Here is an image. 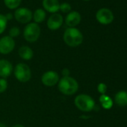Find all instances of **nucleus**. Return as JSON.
I'll return each instance as SVG.
<instances>
[{"instance_id": "obj_1", "label": "nucleus", "mask_w": 127, "mask_h": 127, "mask_svg": "<svg viewBox=\"0 0 127 127\" xmlns=\"http://www.w3.org/2000/svg\"><path fill=\"white\" fill-rule=\"evenodd\" d=\"M59 91L66 96H72L79 90L78 82L71 76L62 77L58 83Z\"/></svg>"}, {"instance_id": "obj_2", "label": "nucleus", "mask_w": 127, "mask_h": 127, "mask_svg": "<svg viewBox=\"0 0 127 127\" xmlns=\"http://www.w3.org/2000/svg\"><path fill=\"white\" fill-rule=\"evenodd\" d=\"M64 41L70 47H76L83 42L82 32L76 28H68L64 33Z\"/></svg>"}, {"instance_id": "obj_3", "label": "nucleus", "mask_w": 127, "mask_h": 127, "mask_svg": "<svg viewBox=\"0 0 127 127\" xmlns=\"http://www.w3.org/2000/svg\"><path fill=\"white\" fill-rule=\"evenodd\" d=\"M74 103L79 110L84 112L91 111L95 108V101L94 99L85 94L78 95L74 99Z\"/></svg>"}, {"instance_id": "obj_4", "label": "nucleus", "mask_w": 127, "mask_h": 127, "mask_svg": "<svg viewBox=\"0 0 127 127\" xmlns=\"http://www.w3.org/2000/svg\"><path fill=\"white\" fill-rule=\"evenodd\" d=\"M15 78L20 82H27L32 78V70L28 64L25 63H19L14 69Z\"/></svg>"}, {"instance_id": "obj_5", "label": "nucleus", "mask_w": 127, "mask_h": 127, "mask_svg": "<svg viewBox=\"0 0 127 127\" xmlns=\"http://www.w3.org/2000/svg\"><path fill=\"white\" fill-rule=\"evenodd\" d=\"M40 35V28L35 23H29L24 29L23 36L26 41L29 43L36 42Z\"/></svg>"}, {"instance_id": "obj_6", "label": "nucleus", "mask_w": 127, "mask_h": 127, "mask_svg": "<svg viewBox=\"0 0 127 127\" xmlns=\"http://www.w3.org/2000/svg\"><path fill=\"white\" fill-rule=\"evenodd\" d=\"M60 80L59 75L57 72L53 70H48L45 72L41 76V82L46 87H53L58 83Z\"/></svg>"}, {"instance_id": "obj_7", "label": "nucleus", "mask_w": 127, "mask_h": 127, "mask_svg": "<svg viewBox=\"0 0 127 127\" xmlns=\"http://www.w3.org/2000/svg\"><path fill=\"white\" fill-rule=\"evenodd\" d=\"M15 47V41L10 36H4L0 38V53L8 55L11 53Z\"/></svg>"}, {"instance_id": "obj_8", "label": "nucleus", "mask_w": 127, "mask_h": 127, "mask_svg": "<svg viewBox=\"0 0 127 127\" xmlns=\"http://www.w3.org/2000/svg\"><path fill=\"white\" fill-rule=\"evenodd\" d=\"M96 18L97 21L102 25H108L111 23L114 20V14L111 10L108 8H101L96 14Z\"/></svg>"}, {"instance_id": "obj_9", "label": "nucleus", "mask_w": 127, "mask_h": 127, "mask_svg": "<svg viewBox=\"0 0 127 127\" xmlns=\"http://www.w3.org/2000/svg\"><path fill=\"white\" fill-rule=\"evenodd\" d=\"M32 13L27 8H20L15 11L14 17L21 23H28L32 19Z\"/></svg>"}, {"instance_id": "obj_10", "label": "nucleus", "mask_w": 127, "mask_h": 127, "mask_svg": "<svg viewBox=\"0 0 127 127\" xmlns=\"http://www.w3.org/2000/svg\"><path fill=\"white\" fill-rule=\"evenodd\" d=\"M13 70V65L9 61L6 59L0 60V78L7 79L12 74Z\"/></svg>"}, {"instance_id": "obj_11", "label": "nucleus", "mask_w": 127, "mask_h": 127, "mask_svg": "<svg viewBox=\"0 0 127 127\" xmlns=\"http://www.w3.org/2000/svg\"><path fill=\"white\" fill-rule=\"evenodd\" d=\"M63 23V17L59 14H53L47 20V27L52 30H58Z\"/></svg>"}, {"instance_id": "obj_12", "label": "nucleus", "mask_w": 127, "mask_h": 127, "mask_svg": "<svg viewBox=\"0 0 127 127\" xmlns=\"http://www.w3.org/2000/svg\"><path fill=\"white\" fill-rule=\"evenodd\" d=\"M81 22V15L77 11H72L65 18V23L70 28H74Z\"/></svg>"}, {"instance_id": "obj_13", "label": "nucleus", "mask_w": 127, "mask_h": 127, "mask_svg": "<svg viewBox=\"0 0 127 127\" xmlns=\"http://www.w3.org/2000/svg\"><path fill=\"white\" fill-rule=\"evenodd\" d=\"M43 6L48 12L55 14L59 11L60 3L58 0H43Z\"/></svg>"}, {"instance_id": "obj_14", "label": "nucleus", "mask_w": 127, "mask_h": 127, "mask_svg": "<svg viewBox=\"0 0 127 127\" xmlns=\"http://www.w3.org/2000/svg\"><path fill=\"white\" fill-rule=\"evenodd\" d=\"M18 53L20 57L25 61H29L34 56L33 50L28 46H22L19 49Z\"/></svg>"}, {"instance_id": "obj_15", "label": "nucleus", "mask_w": 127, "mask_h": 127, "mask_svg": "<svg viewBox=\"0 0 127 127\" xmlns=\"http://www.w3.org/2000/svg\"><path fill=\"white\" fill-rule=\"evenodd\" d=\"M114 101L119 106L127 105V92L121 91L117 92L114 96Z\"/></svg>"}, {"instance_id": "obj_16", "label": "nucleus", "mask_w": 127, "mask_h": 127, "mask_svg": "<svg viewBox=\"0 0 127 127\" xmlns=\"http://www.w3.org/2000/svg\"><path fill=\"white\" fill-rule=\"evenodd\" d=\"M99 102L102 106L103 108L105 109H110L112 105H113V101L112 99L107 95L102 94L99 97Z\"/></svg>"}, {"instance_id": "obj_17", "label": "nucleus", "mask_w": 127, "mask_h": 127, "mask_svg": "<svg viewBox=\"0 0 127 127\" xmlns=\"http://www.w3.org/2000/svg\"><path fill=\"white\" fill-rule=\"evenodd\" d=\"M33 18H34L35 23H37V24L40 23L43 21H44V20L46 18V13L43 9L38 8L34 11V15H33Z\"/></svg>"}, {"instance_id": "obj_18", "label": "nucleus", "mask_w": 127, "mask_h": 127, "mask_svg": "<svg viewBox=\"0 0 127 127\" xmlns=\"http://www.w3.org/2000/svg\"><path fill=\"white\" fill-rule=\"evenodd\" d=\"M5 5L10 9H15L19 7L21 0H4Z\"/></svg>"}, {"instance_id": "obj_19", "label": "nucleus", "mask_w": 127, "mask_h": 127, "mask_svg": "<svg viewBox=\"0 0 127 127\" xmlns=\"http://www.w3.org/2000/svg\"><path fill=\"white\" fill-rule=\"evenodd\" d=\"M7 24H8V20L5 16L0 14V34L5 32L7 27Z\"/></svg>"}, {"instance_id": "obj_20", "label": "nucleus", "mask_w": 127, "mask_h": 127, "mask_svg": "<svg viewBox=\"0 0 127 127\" xmlns=\"http://www.w3.org/2000/svg\"><path fill=\"white\" fill-rule=\"evenodd\" d=\"M59 10L61 11H62L63 13H68L71 10V5L67 2H64V3L60 5Z\"/></svg>"}, {"instance_id": "obj_21", "label": "nucleus", "mask_w": 127, "mask_h": 127, "mask_svg": "<svg viewBox=\"0 0 127 127\" xmlns=\"http://www.w3.org/2000/svg\"><path fill=\"white\" fill-rule=\"evenodd\" d=\"M8 88V81L5 79L0 78V94L4 93Z\"/></svg>"}, {"instance_id": "obj_22", "label": "nucleus", "mask_w": 127, "mask_h": 127, "mask_svg": "<svg viewBox=\"0 0 127 127\" xmlns=\"http://www.w3.org/2000/svg\"><path fill=\"white\" fill-rule=\"evenodd\" d=\"M20 31L19 28L15 26V27H13V28H11L10 29V31H9V36L11 37H12V38L17 37L20 34Z\"/></svg>"}, {"instance_id": "obj_23", "label": "nucleus", "mask_w": 127, "mask_h": 127, "mask_svg": "<svg viewBox=\"0 0 127 127\" xmlns=\"http://www.w3.org/2000/svg\"><path fill=\"white\" fill-rule=\"evenodd\" d=\"M97 90H98L99 93H100L102 95L105 94V92L107 91V86L104 83H99L97 86Z\"/></svg>"}, {"instance_id": "obj_24", "label": "nucleus", "mask_w": 127, "mask_h": 127, "mask_svg": "<svg viewBox=\"0 0 127 127\" xmlns=\"http://www.w3.org/2000/svg\"><path fill=\"white\" fill-rule=\"evenodd\" d=\"M70 70L67 68H64L62 70V76L63 77H67V76H70Z\"/></svg>"}, {"instance_id": "obj_25", "label": "nucleus", "mask_w": 127, "mask_h": 127, "mask_svg": "<svg viewBox=\"0 0 127 127\" xmlns=\"http://www.w3.org/2000/svg\"><path fill=\"white\" fill-rule=\"evenodd\" d=\"M5 17H6V19H7V20H11L12 18H13V14H11V13H8V14H7L6 15H5Z\"/></svg>"}, {"instance_id": "obj_26", "label": "nucleus", "mask_w": 127, "mask_h": 127, "mask_svg": "<svg viewBox=\"0 0 127 127\" xmlns=\"http://www.w3.org/2000/svg\"><path fill=\"white\" fill-rule=\"evenodd\" d=\"M12 127H25V126H23V125H21V124H16V125H14V126H12Z\"/></svg>"}, {"instance_id": "obj_27", "label": "nucleus", "mask_w": 127, "mask_h": 127, "mask_svg": "<svg viewBox=\"0 0 127 127\" xmlns=\"http://www.w3.org/2000/svg\"><path fill=\"white\" fill-rule=\"evenodd\" d=\"M0 127H7L6 125L3 123H0Z\"/></svg>"}, {"instance_id": "obj_28", "label": "nucleus", "mask_w": 127, "mask_h": 127, "mask_svg": "<svg viewBox=\"0 0 127 127\" xmlns=\"http://www.w3.org/2000/svg\"><path fill=\"white\" fill-rule=\"evenodd\" d=\"M84 1H90V0H84Z\"/></svg>"}]
</instances>
